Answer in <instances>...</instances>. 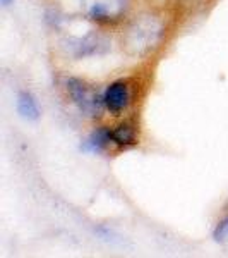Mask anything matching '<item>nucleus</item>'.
Wrapping results in <instances>:
<instances>
[{
  "instance_id": "obj_6",
  "label": "nucleus",
  "mask_w": 228,
  "mask_h": 258,
  "mask_svg": "<svg viewBox=\"0 0 228 258\" xmlns=\"http://www.w3.org/2000/svg\"><path fill=\"white\" fill-rule=\"evenodd\" d=\"M110 140L117 145H122V147H129V145L136 143V135L134 129L127 124H122V126H117L113 131H110Z\"/></svg>"
},
{
  "instance_id": "obj_2",
  "label": "nucleus",
  "mask_w": 228,
  "mask_h": 258,
  "mask_svg": "<svg viewBox=\"0 0 228 258\" xmlns=\"http://www.w3.org/2000/svg\"><path fill=\"white\" fill-rule=\"evenodd\" d=\"M65 90H67L69 97L72 98V102L76 103L82 114L89 115V117H94V115L99 114L103 98H99L96 91L89 88V85H86L81 80H76V78H70V80L65 81Z\"/></svg>"
},
{
  "instance_id": "obj_5",
  "label": "nucleus",
  "mask_w": 228,
  "mask_h": 258,
  "mask_svg": "<svg viewBox=\"0 0 228 258\" xmlns=\"http://www.w3.org/2000/svg\"><path fill=\"white\" fill-rule=\"evenodd\" d=\"M18 112L21 117L28 120H36L40 117V107L31 93L21 91L18 95Z\"/></svg>"
},
{
  "instance_id": "obj_1",
  "label": "nucleus",
  "mask_w": 228,
  "mask_h": 258,
  "mask_svg": "<svg viewBox=\"0 0 228 258\" xmlns=\"http://www.w3.org/2000/svg\"><path fill=\"white\" fill-rule=\"evenodd\" d=\"M161 36V24L151 16H143L141 19L134 21V24L127 31L126 43L131 52L143 53L155 47Z\"/></svg>"
},
{
  "instance_id": "obj_7",
  "label": "nucleus",
  "mask_w": 228,
  "mask_h": 258,
  "mask_svg": "<svg viewBox=\"0 0 228 258\" xmlns=\"http://www.w3.org/2000/svg\"><path fill=\"white\" fill-rule=\"evenodd\" d=\"M214 238L218 241H221V243H228V219L223 220L218 226L216 232H214Z\"/></svg>"
},
{
  "instance_id": "obj_3",
  "label": "nucleus",
  "mask_w": 228,
  "mask_h": 258,
  "mask_svg": "<svg viewBox=\"0 0 228 258\" xmlns=\"http://www.w3.org/2000/svg\"><path fill=\"white\" fill-rule=\"evenodd\" d=\"M88 16L93 19H117L124 12L126 0H82Z\"/></svg>"
},
{
  "instance_id": "obj_8",
  "label": "nucleus",
  "mask_w": 228,
  "mask_h": 258,
  "mask_svg": "<svg viewBox=\"0 0 228 258\" xmlns=\"http://www.w3.org/2000/svg\"><path fill=\"white\" fill-rule=\"evenodd\" d=\"M2 2H4V6H9V4L12 2V0H2Z\"/></svg>"
},
{
  "instance_id": "obj_4",
  "label": "nucleus",
  "mask_w": 228,
  "mask_h": 258,
  "mask_svg": "<svg viewBox=\"0 0 228 258\" xmlns=\"http://www.w3.org/2000/svg\"><path fill=\"white\" fill-rule=\"evenodd\" d=\"M131 103V90L127 83L117 81L111 83L103 93V105L110 112H122L129 107Z\"/></svg>"
}]
</instances>
